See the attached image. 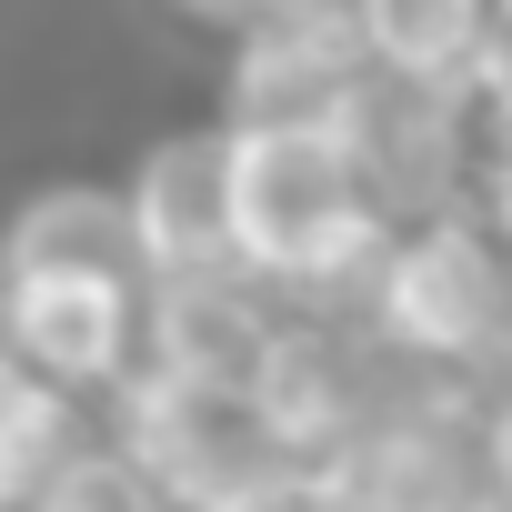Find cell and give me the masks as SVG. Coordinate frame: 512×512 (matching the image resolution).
<instances>
[{
    "mask_svg": "<svg viewBox=\"0 0 512 512\" xmlns=\"http://www.w3.org/2000/svg\"><path fill=\"white\" fill-rule=\"evenodd\" d=\"M382 251L372 181L342 121H241L231 131V262L262 282H342Z\"/></svg>",
    "mask_w": 512,
    "mask_h": 512,
    "instance_id": "1",
    "label": "cell"
},
{
    "mask_svg": "<svg viewBox=\"0 0 512 512\" xmlns=\"http://www.w3.org/2000/svg\"><path fill=\"white\" fill-rule=\"evenodd\" d=\"M322 472H332L342 512H502L492 432L442 402H402V412L362 422Z\"/></svg>",
    "mask_w": 512,
    "mask_h": 512,
    "instance_id": "2",
    "label": "cell"
},
{
    "mask_svg": "<svg viewBox=\"0 0 512 512\" xmlns=\"http://www.w3.org/2000/svg\"><path fill=\"white\" fill-rule=\"evenodd\" d=\"M382 332L422 362H482L512 322V272L472 221H422L402 251H382Z\"/></svg>",
    "mask_w": 512,
    "mask_h": 512,
    "instance_id": "3",
    "label": "cell"
},
{
    "mask_svg": "<svg viewBox=\"0 0 512 512\" xmlns=\"http://www.w3.org/2000/svg\"><path fill=\"white\" fill-rule=\"evenodd\" d=\"M121 442H131L141 472H151L171 502H191V512H211L231 482H251V472L272 462V432H262V412H251V392L181 382V372H141V382H131Z\"/></svg>",
    "mask_w": 512,
    "mask_h": 512,
    "instance_id": "4",
    "label": "cell"
},
{
    "mask_svg": "<svg viewBox=\"0 0 512 512\" xmlns=\"http://www.w3.org/2000/svg\"><path fill=\"white\" fill-rule=\"evenodd\" d=\"M0 342H11L41 382L91 392V382H121L131 372L141 312H131V282L121 272H51V282H11Z\"/></svg>",
    "mask_w": 512,
    "mask_h": 512,
    "instance_id": "5",
    "label": "cell"
},
{
    "mask_svg": "<svg viewBox=\"0 0 512 512\" xmlns=\"http://www.w3.org/2000/svg\"><path fill=\"white\" fill-rule=\"evenodd\" d=\"M362 31L352 11L322 0H282L241 51V121H352L362 101Z\"/></svg>",
    "mask_w": 512,
    "mask_h": 512,
    "instance_id": "6",
    "label": "cell"
},
{
    "mask_svg": "<svg viewBox=\"0 0 512 512\" xmlns=\"http://www.w3.org/2000/svg\"><path fill=\"white\" fill-rule=\"evenodd\" d=\"M131 241L161 282L181 272H241L231 262V131L161 141L131 181Z\"/></svg>",
    "mask_w": 512,
    "mask_h": 512,
    "instance_id": "7",
    "label": "cell"
},
{
    "mask_svg": "<svg viewBox=\"0 0 512 512\" xmlns=\"http://www.w3.org/2000/svg\"><path fill=\"white\" fill-rule=\"evenodd\" d=\"M251 412H262V432H272L282 462H332L362 422H382V392H372V372H362L352 342H332V332L302 322V332L272 342L262 382H251Z\"/></svg>",
    "mask_w": 512,
    "mask_h": 512,
    "instance_id": "8",
    "label": "cell"
},
{
    "mask_svg": "<svg viewBox=\"0 0 512 512\" xmlns=\"http://www.w3.org/2000/svg\"><path fill=\"white\" fill-rule=\"evenodd\" d=\"M272 342H282V322L262 312V292H241L231 272H181L151 302V372H181V382L251 392L262 362H272Z\"/></svg>",
    "mask_w": 512,
    "mask_h": 512,
    "instance_id": "9",
    "label": "cell"
},
{
    "mask_svg": "<svg viewBox=\"0 0 512 512\" xmlns=\"http://www.w3.org/2000/svg\"><path fill=\"white\" fill-rule=\"evenodd\" d=\"M352 31H362L372 71L402 91H462L492 51L482 0H352Z\"/></svg>",
    "mask_w": 512,
    "mask_h": 512,
    "instance_id": "10",
    "label": "cell"
},
{
    "mask_svg": "<svg viewBox=\"0 0 512 512\" xmlns=\"http://www.w3.org/2000/svg\"><path fill=\"white\" fill-rule=\"evenodd\" d=\"M0 272L11 282H51V272H141V241H131V191H41L11 241H0Z\"/></svg>",
    "mask_w": 512,
    "mask_h": 512,
    "instance_id": "11",
    "label": "cell"
},
{
    "mask_svg": "<svg viewBox=\"0 0 512 512\" xmlns=\"http://www.w3.org/2000/svg\"><path fill=\"white\" fill-rule=\"evenodd\" d=\"M161 502H171V492L141 472V452H131V442H101V452H91V442H71V462L31 492V512H161Z\"/></svg>",
    "mask_w": 512,
    "mask_h": 512,
    "instance_id": "12",
    "label": "cell"
},
{
    "mask_svg": "<svg viewBox=\"0 0 512 512\" xmlns=\"http://www.w3.org/2000/svg\"><path fill=\"white\" fill-rule=\"evenodd\" d=\"M211 512H342V492H332L322 462H282V452H272L251 482H231Z\"/></svg>",
    "mask_w": 512,
    "mask_h": 512,
    "instance_id": "13",
    "label": "cell"
},
{
    "mask_svg": "<svg viewBox=\"0 0 512 512\" xmlns=\"http://www.w3.org/2000/svg\"><path fill=\"white\" fill-rule=\"evenodd\" d=\"M31 402H41V372H31L11 342H0V442H11V422H21Z\"/></svg>",
    "mask_w": 512,
    "mask_h": 512,
    "instance_id": "14",
    "label": "cell"
},
{
    "mask_svg": "<svg viewBox=\"0 0 512 512\" xmlns=\"http://www.w3.org/2000/svg\"><path fill=\"white\" fill-rule=\"evenodd\" d=\"M482 432H492V482H502V512H512V392H502V412Z\"/></svg>",
    "mask_w": 512,
    "mask_h": 512,
    "instance_id": "15",
    "label": "cell"
},
{
    "mask_svg": "<svg viewBox=\"0 0 512 512\" xmlns=\"http://www.w3.org/2000/svg\"><path fill=\"white\" fill-rule=\"evenodd\" d=\"M492 221H502V231H512V151H502V161H492Z\"/></svg>",
    "mask_w": 512,
    "mask_h": 512,
    "instance_id": "16",
    "label": "cell"
}]
</instances>
